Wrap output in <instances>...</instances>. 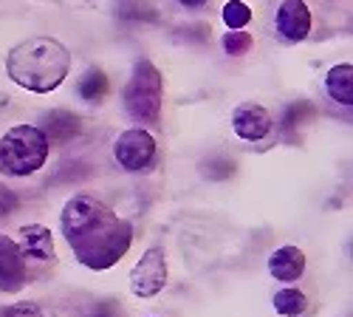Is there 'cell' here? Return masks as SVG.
Wrapping results in <instances>:
<instances>
[{
  "mask_svg": "<svg viewBox=\"0 0 353 317\" xmlns=\"http://www.w3.org/2000/svg\"><path fill=\"white\" fill-rule=\"evenodd\" d=\"M14 207H17V195H14L9 187H3V184H0V215L12 213Z\"/></svg>",
  "mask_w": 353,
  "mask_h": 317,
  "instance_id": "18",
  "label": "cell"
},
{
  "mask_svg": "<svg viewBox=\"0 0 353 317\" xmlns=\"http://www.w3.org/2000/svg\"><path fill=\"white\" fill-rule=\"evenodd\" d=\"M305 306H308V300H305V295L300 289H280L274 295V309L283 317H297V314L305 311Z\"/></svg>",
  "mask_w": 353,
  "mask_h": 317,
  "instance_id": "14",
  "label": "cell"
},
{
  "mask_svg": "<svg viewBox=\"0 0 353 317\" xmlns=\"http://www.w3.org/2000/svg\"><path fill=\"white\" fill-rule=\"evenodd\" d=\"M161 99H164V79L161 71L150 60H139L133 74L122 91V102L128 117L141 125H159L161 122Z\"/></svg>",
  "mask_w": 353,
  "mask_h": 317,
  "instance_id": "4",
  "label": "cell"
},
{
  "mask_svg": "<svg viewBox=\"0 0 353 317\" xmlns=\"http://www.w3.org/2000/svg\"><path fill=\"white\" fill-rule=\"evenodd\" d=\"M82 317H116V311H113L110 303H97L94 309H88Z\"/></svg>",
  "mask_w": 353,
  "mask_h": 317,
  "instance_id": "19",
  "label": "cell"
},
{
  "mask_svg": "<svg viewBox=\"0 0 353 317\" xmlns=\"http://www.w3.org/2000/svg\"><path fill=\"white\" fill-rule=\"evenodd\" d=\"M108 91H110V82H108L105 71H99V68L85 71L82 79H79V85H77V94H79L85 102H102Z\"/></svg>",
  "mask_w": 353,
  "mask_h": 317,
  "instance_id": "13",
  "label": "cell"
},
{
  "mask_svg": "<svg viewBox=\"0 0 353 317\" xmlns=\"http://www.w3.org/2000/svg\"><path fill=\"white\" fill-rule=\"evenodd\" d=\"M17 247L23 252V258H34V261H51L54 258V238H51V229L43 224H28L20 229V238Z\"/></svg>",
  "mask_w": 353,
  "mask_h": 317,
  "instance_id": "10",
  "label": "cell"
},
{
  "mask_svg": "<svg viewBox=\"0 0 353 317\" xmlns=\"http://www.w3.org/2000/svg\"><path fill=\"white\" fill-rule=\"evenodd\" d=\"M6 71L20 88L32 94H51L71 71V51L54 37H28L9 51Z\"/></svg>",
  "mask_w": 353,
  "mask_h": 317,
  "instance_id": "2",
  "label": "cell"
},
{
  "mask_svg": "<svg viewBox=\"0 0 353 317\" xmlns=\"http://www.w3.org/2000/svg\"><path fill=\"white\" fill-rule=\"evenodd\" d=\"M221 46H223V51H226L229 57H243V54L252 51L254 40H252L249 32H226L223 40H221Z\"/></svg>",
  "mask_w": 353,
  "mask_h": 317,
  "instance_id": "16",
  "label": "cell"
},
{
  "mask_svg": "<svg viewBox=\"0 0 353 317\" xmlns=\"http://www.w3.org/2000/svg\"><path fill=\"white\" fill-rule=\"evenodd\" d=\"M221 15H223V23L229 26V32H243V26H249L252 20V9L243 0H229Z\"/></svg>",
  "mask_w": 353,
  "mask_h": 317,
  "instance_id": "15",
  "label": "cell"
},
{
  "mask_svg": "<svg viewBox=\"0 0 353 317\" xmlns=\"http://www.w3.org/2000/svg\"><path fill=\"white\" fill-rule=\"evenodd\" d=\"M269 272H272V278H277L283 283H291V280L303 278V272H305V252L300 247H280V249H274L272 258H269Z\"/></svg>",
  "mask_w": 353,
  "mask_h": 317,
  "instance_id": "11",
  "label": "cell"
},
{
  "mask_svg": "<svg viewBox=\"0 0 353 317\" xmlns=\"http://www.w3.org/2000/svg\"><path fill=\"white\" fill-rule=\"evenodd\" d=\"M0 317H51V314H46L37 303H14L6 311H0Z\"/></svg>",
  "mask_w": 353,
  "mask_h": 317,
  "instance_id": "17",
  "label": "cell"
},
{
  "mask_svg": "<svg viewBox=\"0 0 353 317\" xmlns=\"http://www.w3.org/2000/svg\"><path fill=\"white\" fill-rule=\"evenodd\" d=\"M274 28L285 43H303L311 35V9L305 0H283L274 15Z\"/></svg>",
  "mask_w": 353,
  "mask_h": 317,
  "instance_id": "7",
  "label": "cell"
},
{
  "mask_svg": "<svg viewBox=\"0 0 353 317\" xmlns=\"http://www.w3.org/2000/svg\"><path fill=\"white\" fill-rule=\"evenodd\" d=\"M51 151V142L37 125H14L0 139V167L12 176L37 173Z\"/></svg>",
  "mask_w": 353,
  "mask_h": 317,
  "instance_id": "3",
  "label": "cell"
},
{
  "mask_svg": "<svg viewBox=\"0 0 353 317\" xmlns=\"http://www.w3.org/2000/svg\"><path fill=\"white\" fill-rule=\"evenodd\" d=\"M60 221L68 247L88 269H110L133 244V227L94 195H74Z\"/></svg>",
  "mask_w": 353,
  "mask_h": 317,
  "instance_id": "1",
  "label": "cell"
},
{
  "mask_svg": "<svg viewBox=\"0 0 353 317\" xmlns=\"http://www.w3.org/2000/svg\"><path fill=\"white\" fill-rule=\"evenodd\" d=\"M325 91L334 102L350 108L353 105V66L350 63H339L328 71L325 77Z\"/></svg>",
  "mask_w": 353,
  "mask_h": 317,
  "instance_id": "12",
  "label": "cell"
},
{
  "mask_svg": "<svg viewBox=\"0 0 353 317\" xmlns=\"http://www.w3.org/2000/svg\"><path fill=\"white\" fill-rule=\"evenodd\" d=\"M113 156L130 173L144 170V167H150V162L156 159V139H153L150 131H144V128H128V131L119 133V139H116Z\"/></svg>",
  "mask_w": 353,
  "mask_h": 317,
  "instance_id": "5",
  "label": "cell"
},
{
  "mask_svg": "<svg viewBox=\"0 0 353 317\" xmlns=\"http://www.w3.org/2000/svg\"><path fill=\"white\" fill-rule=\"evenodd\" d=\"M274 128V119L269 108H263L260 102H241L232 111V131L246 142H260L266 139Z\"/></svg>",
  "mask_w": 353,
  "mask_h": 317,
  "instance_id": "8",
  "label": "cell"
},
{
  "mask_svg": "<svg viewBox=\"0 0 353 317\" xmlns=\"http://www.w3.org/2000/svg\"><path fill=\"white\" fill-rule=\"evenodd\" d=\"M26 283V258L14 238L0 236V289L20 292Z\"/></svg>",
  "mask_w": 353,
  "mask_h": 317,
  "instance_id": "9",
  "label": "cell"
},
{
  "mask_svg": "<svg viewBox=\"0 0 353 317\" xmlns=\"http://www.w3.org/2000/svg\"><path fill=\"white\" fill-rule=\"evenodd\" d=\"M181 6H190V9H198V6H203V3H210V0H179Z\"/></svg>",
  "mask_w": 353,
  "mask_h": 317,
  "instance_id": "20",
  "label": "cell"
},
{
  "mask_svg": "<svg viewBox=\"0 0 353 317\" xmlns=\"http://www.w3.org/2000/svg\"><path fill=\"white\" fill-rule=\"evenodd\" d=\"M167 286V258L161 247H150L130 272V292L136 298H156Z\"/></svg>",
  "mask_w": 353,
  "mask_h": 317,
  "instance_id": "6",
  "label": "cell"
}]
</instances>
